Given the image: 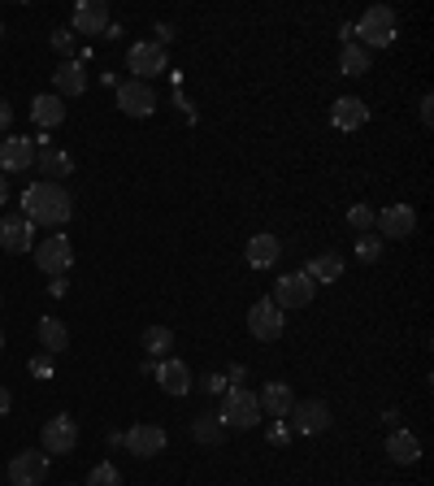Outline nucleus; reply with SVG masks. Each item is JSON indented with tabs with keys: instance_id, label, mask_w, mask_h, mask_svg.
<instances>
[{
	"instance_id": "6",
	"label": "nucleus",
	"mask_w": 434,
	"mask_h": 486,
	"mask_svg": "<svg viewBox=\"0 0 434 486\" xmlns=\"http://www.w3.org/2000/svg\"><path fill=\"white\" fill-rule=\"evenodd\" d=\"M287 417H291V435L313 438L330 430V404L326 400H295Z\"/></svg>"
},
{
	"instance_id": "24",
	"label": "nucleus",
	"mask_w": 434,
	"mask_h": 486,
	"mask_svg": "<svg viewBox=\"0 0 434 486\" xmlns=\"http://www.w3.org/2000/svg\"><path fill=\"white\" fill-rule=\"evenodd\" d=\"M278 256H283V243L274 239V235H252V239H248V266L252 269L278 266Z\"/></svg>"
},
{
	"instance_id": "37",
	"label": "nucleus",
	"mask_w": 434,
	"mask_h": 486,
	"mask_svg": "<svg viewBox=\"0 0 434 486\" xmlns=\"http://www.w3.org/2000/svg\"><path fill=\"white\" fill-rule=\"evenodd\" d=\"M169 40H174V26H169V22H161V26H157V40H152V44H161V49H166Z\"/></svg>"
},
{
	"instance_id": "21",
	"label": "nucleus",
	"mask_w": 434,
	"mask_h": 486,
	"mask_svg": "<svg viewBox=\"0 0 434 486\" xmlns=\"http://www.w3.org/2000/svg\"><path fill=\"white\" fill-rule=\"evenodd\" d=\"M35 170L44 174V183H57V178L74 174V157L66 148H44V152H35Z\"/></svg>"
},
{
	"instance_id": "16",
	"label": "nucleus",
	"mask_w": 434,
	"mask_h": 486,
	"mask_svg": "<svg viewBox=\"0 0 434 486\" xmlns=\"http://www.w3.org/2000/svg\"><path fill=\"white\" fill-rule=\"evenodd\" d=\"M0 248H5V252H26V248H35V226H31L23 213L0 218Z\"/></svg>"
},
{
	"instance_id": "26",
	"label": "nucleus",
	"mask_w": 434,
	"mask_h": 486,
	"mask_svg": "<svg viewBox=\"0 0 434 486\" xmlns=\"http://www.w3.org/2000/svg\"><path fill=\"white\" fill-rule=\"evenodd\" d=\"M304 274L313 278L317 287H321V283H339V278H343V261H339V252H317Z\"/></svg>"
},
{
	"instance_id": "33",
	"label": "nucleus",
	"mask_w": 434,
	"mask_h": 486,
	"mask_svg": "<svg viewBox=\"0 0 434 486\" xmlns=\"http://www.w3.org/2000/svg\"><path fill=\"white\" fill-rule=\"evenodd\" d=\"M200 387L209 391V395H226V387H231V378L226 374H204V382Z\"/></svg>"
},
{
	"instance_id": "38",
	"label": "nucleus",
	"mask_w": 434,
	"mask_h": 486,
	"mask_svg": "<svg viewBox=\"0 0 434 486\" xmlns=\"http://www.w3.org/2000/svg\"><path fill=\"white\" fill-rule=\"evenodd\" d=\"M421 122L434 126V96H421Z\"/></svg>"
},
{
	"instance_id": "23",
	"label": "nucleus",
	"mask_w": 434,
	"mask_h": 486,
	"mask_svg": "<svg viewBox=\"0 0 434 486\" xmlns=\"http://www.w3.org/2000/svg\"><path fill=\"white\" fill-rule=\"evenodd\" d=\"M386 456L395 464H417L421 461V438L412 435V430H391L386 438Z\"/></svg>"
},
{
	"instance_id": "4",
	"label": "nucleus",
	"mask_w": 434,
	"mask_h": 486,
	"mask_svg": "<svg viewBox=\"0 0 434 486\" xmlns=\"http://www.w3.org/2000/svg\"><path fill=\"white\" fill-rule=\"evenodd\" d=\"M313 295H317V283L304 274V269H295V274H283V278L274 283V295H269V300L287 313V309H309Z\"/></svg>"
},
{
	"instance_id": "36",
	"label": "nucleus",
	"mask_w": 434,
	"mask_h": 486,
	"mask_svg": "<svg viewBox=\"0 0 434 486\" xmlns=\"http://www.w3.org/2000/svg\"><path fill=\"white\" fill-rule=\"evenodd\" d=\"M9 126H14V104L0 96V130H9Z\"/></svg>"
},
{
	"instance_id": "13",
	"label": "nucleus",
	"mask_w": 434,
	"mask_h": 486,
	"mask_svg": "<svg viewBox=\"0 0 434 486\" xmlns=\"http://www.w3.org/2000/svg\"><path fill=\"white\" fill-rule=\"evenodd\" d=\"M35 170V144L26 135L0 140V174H26Z\"/></svg>"
},
{
	"instance_id": "2",
	"label": "nucleus",
	"mask_w": 434,
	"mask_h": 486,
	"mask_svg": "<svg viewBox=\"0 0 434 486\" xmlns=\"http://www.w3.org/2000/svg\"><path fill=\"white\" fill-rule=\"evenodd\" d=\"M352 31H357V44H361L365 52L369 49H391L395 35H400V18H395V9L374 4V9H365L361 22L352 26Z\"/></svg>"
},
{
	"instance_id": "19",
	"label": "nucleus",
	"mask_w": 434,
	"mask_h": 486,
	"mask_svg": "<svg viewBox=\"0 0 434 486\" xmlns=\"http://www.w3.org/2000/svg\"><path fill=\"white\" fill-rule=\"evenodd\" d=\"M152 374H157V382H161L166 395H187V391H192V369H187L183 361H174V356H166Z\"/></svg>"
},
{
	"instance_id": "43",
	"label": "nucleus",
	"mask_w": 434,
	"mask_h": 486,
	"mask_svg": "<svg viewBox=\"0 0 434 486\" xmlns=\"http://www.w3.org/2000/svg\"><path fill=\"white\" fill-rule=\"evenodd\" d=\"M0 35H5V31H0Z\"/></svg>"
},
{
	"instance_id": "9",
	"label": "nucleus",
	"mask_w": 434,
	"mask_h": 486,
	"mask_svg": "<svg viewBox=\"0 0 434 486\" xmlns=\"http://www.w3.org/2000/svg\"><path fill=\"white\" fill-rule=\"evenodd\" d=\"M118 109L126 118H152L157 113V92L140 78H126V83H118Z\"/></svg>"
},
{
	"instance_id": "14",
	"label": "nucleus",
	"mask_w": 434,
	"mask_h": 486,
	"mask_svg": "<svg viewBox=\"0 0 434 486\" xmlns=\"http://www.w3.org/2000/svg\"><path fill=\"white\" fill-rule=\"evenodd\" d=\"M49 478V456L44 452H18L9 461V486H40Z\"/></svg>"
},
{
	"instance_id": "5",
	"label": "nucleus",
	"mask_w": 434,
	"mask_h": 486,
	"mask_svg": "<svg viewBox=\"0 0 434 486\" xmlns=\"http://www.w3.org/2000/svg\"><path fill=\"white\" fill-rule=\"evenodd\" d=\"M35 266L44 269V274H52V278H66V269L74 266V243L57 230V235H49V239H35Z\"/></svg>"
},
{
	"instance_id": "22",
	"label": "nucleus",
	"mask_w": 434,
	"mask_h": 486,
	"mask_svg": "<svg viewBox=\"0 0 434 486\" xmlns=\"http://www.w3.org/2000/svg\"><path fill=\"white\" fill-rule=\"evenodd\" d=\"M31 118H35L40 130H52V126H61V122H66V104H61L57 92H44V96L31 100Z\"/></svg>"
},
{
	"instance_id": "20",
	"label": "nucleus",
	"mask_w": 434,
	"mask_h": 486,
	"mask_svg": "<svg viewBox=\"0 0 434 486\" xmlns=\"http://www.w3.org/2000/svg\"><path fill=\"white\" fill-rule=\"evenodd\" d=\"M52 83H57V96H83L87 92V66H83V57L61 61V70L52 74Z\"/></svg>"
},
{
	"instance_id": "15",
	"label": "nucleus",
	"mask_w": 434,
	"mask_h": 486,
	"mask_svg": "<svg viewBox=\"0 0 434 486\" xmlns=\"http://www.w3.org/2000/svg\"><path fill=\"white\" fill-rule=\"evenodd\" d=\"M109 22L113 18H109V4L104 0H78L74 4V18H70V31L74 35H104Z\"/></svg>"
},
{
	"instance_id": "31",
	"label": "nucleus",
	"mask_w": 434,
	"mask_h": 486,
	"mask_svg": "<svg viewBox=\"0 0 434 486\" xmlns=\"http://www.w3.org/2000/svg\"><path fill=\"white\" fill-rule=\"evenodd\" d=\"M87 486H122V473H118V464H109V461L92 464V473H87Z\"/></svg>"
},
{
	"instance_id": "18",
	"label": "nucleus",
	"mask_w": 434,
	"mask_h": 486,
	"mask_svg": "<svg viewBox=\"0 0 434 486\" xmlns=\"http://www.w3.org/2000/svg\"><path fill=\"white\" fill-rule=\"evenodd\" d=\"M257 404H261V413H269V421H283L291 413V404H295V391L287 382H266L261 395H257Z\"/></svg>"
},
{
	"instance_id": "27",
	"label": "nucleus",
	"mask_w": 434,
	"mask_h": 486,
	"mask_svg": "<svg viewBox=\"0 0 434 486\" xmlns=\"http://www.w3.org/2000/svg\"><path fill=\"white\" fill-rule=\"evenodd\" d=\"M369 70V52L352 40V44H343V52H339V74H348V78H361V74Z\"/></svg>"
},
{
	"instance_id": "40",
	"label": "nucleus",
	"mask_w": 434,
	"mask_h": 486,
	"mask_svg": "<svg viewBox=\"0 0 434 486\" xmlns=\"http://www.w3.org/2000/svg\"><path fill=\"white\" fill-rule=\"evenodd\" d=\"M9 409H14V395H9V391L0 387V417H9Z\"/></svg>"
},
{
	"instance_id": "34",
	"label": "nucleus",
	"mask_w": 434,
	"mask_h": 486,
	"mask_svg": "<svg viewBox=\"0 0 434 486\" xmlns=\"http://www.w3.org/2000/svg\"><path fill=\"white\" fill-rule=\"evenodd\" d=\"M31 374H35V378H52V356L49 352H40V356L31 361Z\"/></svg>"
},
{
	"instance_id": "1",
	"label": "nucleus",
	"mask_w": 434,
	"mask_h": 486,
	"mask_svg": "<svg viewBox=\"0 0 434 486\" xmlns=\"http://www.w3.org/2000/svg\"><path fill=\"white\" fill-rule=\"evenodd\" d=\"M74 213V200L70 192L61 187V183H31L23 192V218L31 221V226H52V230H61L66 221H70Z\"/></svg>"
},
{
	"instance_id": "12",
	"label": "nucleus",
	"mask_w": 434,
	"mask_h": 486,
	"mask_svg": "<svg viewBox=\"0 0 434 486\" xmlns=\"http://www.w3.org/2000/svg\"><path fill=\"white\" fill-rule=\"evenodd\" d=\"M374 226H378L383 239H409L412 230H417V209H409V204H386V209H378Z\"/></svg>"
},
{
	"instance_id": "41",
	"label": "nucleus",
	"mask_w": 434,
	"mask_h": 486,
	"mask_svg": "<svg viewBox=\"0 0 434 486\" xmlns=\"http://www.w3.org/2000/svg\"><path fill=\"white\" fill-rule=\"evenodd\" d=\"M5 200H9V178L0 174V204H5Z\"/></svg>"
},
{
	"instance_id": "29",
	"label": "nucleus",
	"mask_w": 434,
	"mask_h": 486,
	"mask_svg": "<svg viewBox=\"0 0 434 486\" xmlns=\"http://www.w3.org/2000/svg\"><path fill=\"white\" fill-rule=\"evenodd\" d=\"M169 347H174V330H169V326H148L144 330V352L148 356H161V361H166Z\"/></svg>"
},
{
	"instance_id": "42",
	"label": "nucleus",
	"mask_w": 434,
	"mask_h": 486,
	"mask_svg": "<svg viewBox=\"0 0 434 486\" xmlns=\"http://www.w3.org/2000/svg\"><path fill=\"white\" fill-rule=\"evenodd\" d=\"M0 352H5V330H0Z\"/></svg>"
},
{
	"instance_id": "35",
	"label": "nucleus",
	"mask_w": 434,
	"mask_h": 486,
	"mask_svg": "<svg viewBox=\"0 0 434 486\" xmlns=\"http://www.w3.org/2000/svg\"><path fill=\"white\" fill-rule=\"evenodd\" d=\"M52 49H57V52H70L74 49V31H52Z\"/></svg>"
},
{
	"instance_id": "32",
	"label": "nucleus",
	"mask_w": 434,
	"mask_h": 486,
	"mask_svg": "<svg viewBox=\"0 0 434 486\" xmlns=\"http://www.w3.org/2000/svg\"><path fill=\"white\" fill-rule=\"evenodd\" d=\"M374 218H378V213H374V204H352V209H348V221H352V226H357V230H374Z\"/></svg>"
},
{
	"instance_id": "11",
	"label": "nucleus",
	"mask_w": 434,
	"mask_h": 486,
	"mask_svg": "<svg viewBox=\"0 0 434 486\" xmlns=\"http://www.w3.org/2000/svg\"><path fill=\"white\" fill-rule=\"evenodd\" d=\"M122 443L131 447V456H140V461H152V456H161L166 452V430L161 426H152V421H140V426H131Z\"/></svg>"
},
{
	"instance_id": "39",
	"label": "nucleus",
	"mask_w": 434,
	"mask_h": 486,
	"mask_svg": "<svg viewBox=\"0 0 434 486\" xmlns=\"http://www.w3.org/2000/svg\"><path fill=\"white\" fill-rule=\"evenodd\" d=\"M269 438H274V443H278V447H283V443H287V438H291V426H283V421H278V426H274V430H269Z\"/></svg>"
},
{
	"instance_id": "7",
	"label": "nucleus",
	"mask_w": 434,
	"mask_h": 486,
	"mask_svg": "<svg viewBox=\"0 0 434 486\" xmlns=\"http://www.w3.org/2000/svg\"><path fill=\"white\" fill-rule=\"evenodd\" d=\"M248 330H252V339L274 343L283 330H287V313L266 295V300H257V304L248 309Z\"/></svg>"
},
{
	"instance_id": "3",
	"label": "nucleus",
	"mask_w": 434,
	"mask_h": 486,
	"mask_svg": "<svg viewBox=\"0 0 434 486\" xmlns=\"http://www.w3.org/2000/svg\"><path fill=\"white\" fill-rule=\"evenodd\" d=\"M217 421H222L226 430H257V426H261V404H257V395L243 391V387H226L222 409H217Z\"/></svg>"
},
{
	"instance_id": "25",
	"label": "nucleus",
	"mask_w": 434,
	"mask_h": 486,
	"mask_svg": "<svg viewBox=\"0 0 434 486\" xmlns=\"http://www.w3.org/2000/svg\"><path fill=\"white\" fill-rule=\"evenodd\" d=\"M35 335H40V347H44L49 356H61V352L70 347V330H66V321H57V317H44Z\"/></svg>"
},
{
	"instance_id": "10",
	"label": "nucleus",
	"mask_w": 434,
	"mask_h": 486,
	"mask_svg": "<svg viewBox=\"0 0 434 486\" xmlns=\"http://www.w3.org/2000/svg\"><path fill=\"white\" fill-rule=\"evenodd\" d=\"M44 456H70L74 447H78V426H74V417L57 413L44 421Z\"/></svg>"
},
{
	"instance_id": "17",
	"label": "nucleus",
	"mask_w": 434,
	"mask_h": 486,
	"mask_svg": "<svg viewBox=\"0 0 434 486\" xmlns=\"http://www.w3.org/2000/svg\"><path fill=\"white\" fill-rule=\"evenodd\" d=\"M365 122H369V104L357 96H339L330 104V126L335 130H361Z\"/></svg>"
},
{
	"instance_id": "28",
	"label": "nucleus",
	"mask_w": 434,
	"mask_h": 486,
	"mask_svg": "<svg viewBox=\"0 0 434 486\" xmlns=\"http://www.w3.org/2000/svg\"><path fill=\"white\" fill-rule=\"evenodd\" d=\"M192 435L200 438V443H209V447H217V443L226 438V426L217 421V413H200V417L192 421Z\"/></svg>"
},
{
	"instance_id": "8",
	"label": "nucleus",
	"mask_w": 434,
	"mask_h": 486,
	"mask_svg": "<svg viewBox=\"0 0 434 486\" xmlns=\"http://www.w3.org/2000/svg\"><path fill=\"white\" fill-rule=\"evenodd\" d=\"M126 70L144 83V78H157V74L169 70V57H166V49H161V44L140 40V44H131V49H126Z\"/></svg>"
},
{
	"instance_id": "30",
	"label": "nucleus",
	"mask_w": 434,
	"mask_h": 486,
	"mask_svg": "<svg viewBox=\"0 0 434 486\" xmlns=\"http://www.w3.org/2000/svg\"><path fill=\"white\" fill-rule=\"evenodd\" d=\"M383 256V235L378 230H365V235H357V261H378Z\"/></svg>"
}]
</instances>
